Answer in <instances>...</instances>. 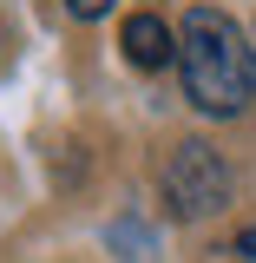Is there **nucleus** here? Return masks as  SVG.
Returning <instances> with one entry per match:
<instances>
[{"instance_id":"1","label":"nucleus","mask_w":256,"mask_h":263,"mask_svg":"<svg viewBox=\"0 0 256 263\" xmlns=\"http://www.w3.org/2000/svg\"><path fill=\"white\" fill-rule=\"evenodd\" d=\"M178 79L204 119H237L256 99V46L217 7H191L178 20Z\"/></svg>"},{"instance_id":"2","label":"nucleus","mask_w":256,"mask_h":263,"mask_svg":"<svg viewBox=\"0 0 256 263\" xmlns=\"http://www.w3.org/2000/svg\"><path fill=\"white\" fill-rule=\"evenodd\" d=\"M230 164L217 145H204V138H184L171 158H164V178H158V191H164V211L178 217V224H197V217H210V211H224L230 204Z\"/></svg>"},{"instance_id":"3","label":"nucleus","mask_w":256,"mask_h":263,"mask_svg":"<svg viewBox=\"0 0 256 263\" xmlns=\"http://www.w3.org/2000/svg\"><path fill=\"white\" fill-rule=\"evenodd\" d=\"M119 46L138 72H158V66H178V27H164L158 13H131L119 27Z\"/></svg>"},{"instance_id":"4","label":"nucleus","mask_w":256,"mask_h":263,"mask_svg":"<svg viewBox=\"0 0 256 263\" xmlns=\"http://www.w3.org/2000/svg\"><path fill=\"white\" fill-rule=\"evenodd\" d=\"M105 7H112V0H66V13H79V20H99Z\"/></svg>"}]
</instances>
